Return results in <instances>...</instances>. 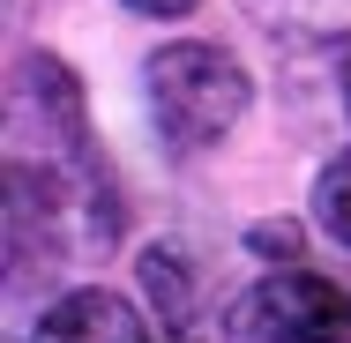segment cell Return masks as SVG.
<instances>
[{
  "instance_id": "obj_1",
  "label": "cell",
  "mask_w": 351,
  "mask_h": 343,
  "mask_svg": "<svg viewBox=\"0 0 351 343\" xmlns=\"http://www.w3.org/2000/svg\"><path fill=\"white\" fill-rule=\"evenodd\" d=\"M247 97L254 82L239 68V53H224L210 38H180V45H157L142 60V105H149V127L172 157H202L247 120Z\"/></svg>"
},
{
  "instance_id": "obj_2",
  "label": "cell",
  "mask_w": 351,
  "mask_h": 343,
  "mask_svg": "<svg viewBox=\"0 0 351 343\" xmlns=\"http://www.w3.org/2000/svg\"><path fill=\"white\" fill-rule=\"evenodd\" d=\"M217 336L224 343H351V298L344 283H329L314 269H269L224 306Z\"/></svg>"
},
{
  "instance_id": "obj_3",
  "label": "cell",
  "mask_w": 351,
  "mask_h": 343,
  "mask_svg": "<svg viewBox=\"0 0 351 343\" xmlns=\"http://www.w3.org/2000/svg\"><path fill=\"white\" fill-rule=\"evenodd\" d=\"M8 142H15V157H82L90 120H82V90H75L68 60H53V53H23L15 60Z\"/></svg>"
},
{
  "instance_id": "obj_4",
  "label": "cell",
  "mask_w": 351,
  "mask_h": 343,
  "mask_svg": "<svg viewBox=\"0 0 351 343\" xmlns=\"http://www.w3.org/2000/svg\"><path fill=\"white\" fill-rule=\"evenodd\" d=\"M30 343H157V329L142 321L120 291H105V283H75V291H60V298L38 306Z\"/></svg>"
},
{
  "instance_id": "obj_5",
  "label": "cell",
  "mask_w": 351,
  "mask_h": 343,
  "mask_svg": "<svg viewBox=\"0 0 351 343\" xmlns=\"http://www.w3.org/2000/svg\"><path fill=\"white\" fill-rule=\"evenodd\" d=\"M314 224H322L337 246H351V149L329 157L322 179H314Z\"/></svg>"
},
{
  "instance_id": "obj_6",
  "label": "cell",
  "mask_w": 351,
  "mask_h": 343,
  "mask_svg": "<svg viewBox=\"0 0 351 343\" xmlns=\"http://www.w3.org/2000/svg\"><path fill=\"white\" fill-rule=\"evenodd\" d=\"M120 8H135V15H165V23H172V15H187L195 0H120Z\"/></svg>"
},
{
  "instance_id": "obj_7",
  "label": "cell",
  "mask_w": 351,
  "mask_h": 343,
  "mask_svg": "<svg viewBox=\"0 0 351 343\" xmlns=\"http://www.w3.org/2000/svg\"><path fill=\"white\" fill-rule=\"evenodd\" d=\"M344 105H351V60H344Z\"/></svg>"
}]
</instances>
